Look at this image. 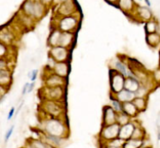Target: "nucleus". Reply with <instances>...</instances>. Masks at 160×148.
I'll list each match as a JSON object with an SVG mask.
<instances>
[{"label": "nucleus", "mask_w": 160, "mask_h": 148, "mask_svg": "<svg viewBox=\"0 0 160 148\" xmlns=\"http://www.w3.org/2000/svg\"><path fill=\"white\" fill-rule=\"evenodd\" d=\"M124 78L122 74L118 73L117 72H115V76L111 79V87L112 89L114 90L115 93H118L119 92L121 91V89L124 87Z\"/></svg>", "instance_id": "nucleus-1"}, {"label": "nucleus", "mask_w": 160, "mask_h": 148, "mask_svg": "<svg viewBox=\"0 0 160 148\" xmlns=\"http://www.w3.org/2000/svg\"><path fill=\"white\" fill-rule=\"evenodd\" d=\"M120 133V127L119 125L112 124L110 126H108L104 131H103V136L105 139L108 140H111V139L115 138V136H117L118 134Z\"/></svg>", "instance_id": "nucleus-2"}, {"label": "nucleus", "mask_w": 160, "mask_h": 148, "mask_svg": "<svg viewBox=\"0 0 160 148\" xmlns=\"http://www.w3.org/2000/svg\"><path fill=\"white\" fill-rule=\"evenodd\" d=\"M41 7L42 6L40 4H38V3H34L29 2L25 6V10H26V12H28V13L39 16L41 14V13H42V8H41Z\"/></svg>", "instance_id": "nucleus-3"}, {"label": "nucleus", "mask_w": 160, "mask_h": 148, "mask_svg": "<svg viewBox=\"0 0 160 148\" xmlns=\"http://www.w3.org/2000/svg\"><path fill=\"white\" fill-rule=\"evenodd\" d=\"M134 127L132 124H126L124 125L121 127V129L120 130V137L122 140H126L127 138H129V136H131L133 132H134Z\"/></svg>", "instance_id": "nucleus-4"}, {"label": "nucleus", "mask_w": 160, "mask_h": 148, "mask_svg": "<svg viewBox=\"0 0 160 148\" xmlns=\"http://www.w3.org/2000/svg\"><path fill=\"white\" fill-rule=\"evenodd\" d=\"M48 130H49L51 134H52L53 136H58L60 135L61 131H62V127L60 123H58L56 121H52L49 122V126L48 125Z\"/></svg>", "instance_id": "nucleus-5"}, {"label": "nucleus", "mask_w": 160, "mask_h": 148, "mask_svg": "<svg viewBox=\"0 0 160 148\" xmlns=\"http://www.w3.org/2000/svg\"><path fill=\"white\" fill-rule=\"evenodd\" d=\"M134 97H135L134 92L129 91L127 89L118 92V98H119L120 101H121V102H130V101L134 99Z\"/></svg>", "instance_id": "nucleus-6"}, {"label": "nucleus", "mask_w": 160, "mask_h": 148, "mask_svg": "<svg viewBox=\"0 0 160 148\" xmlns=\"http://www.w3.org/2000/svg\"><path fill=\"white\" fill-rule=\"evenodd\" d=\"M147 42L152 47H156L160 43V34L158 32L148 34L147 35Z\"/></svg>", "instance_id": "nucleus-7"}, {"label": "nucleus", "mask_w": 160, "mask_h": 148, "mask_svg": "<svg viewBox=\"0 0 160 148\" xmlns=\"http://www.w3.org/2000/svg\"><path fill=\"white\" fill-rule=\"evenodd\" d=\"M124 87L129 91H131L133 92L138 91V89L139 88V83L134 78H128L124 82Z\"/></svg>", "instance_id": "nucleus-8"}, {"label": "nucleus", "mask_w": 160, "mask_h": 148, "mask_svg": "<svg viewBox=\"0 0 160 148\" xmlns=\"http://www.w3.org/2000/svg\"><path fill=\"white\" fill-rule=\"evenodd\" d=\"M60 25L61 29H64V30H70V29H73L76 25V20L72 18H66L62 19Z\"/></svg>", "instance_id": "nucleus-9"}, {"label": "nucleus", "mask_w": 160, "mask_h": 148, "mask_svg": "<svg viewBox=\"0 0 160 148\" xmlns=\"http://www.w3.org/2000/svg\"><path fill=\"white\" fill-rule=\"evenodd\" d=\"M52 54L56 59L58 61H63L67 57V52L64 48L57 47L52 50Z\"/></svg>", "instance_id": "nucleus-10"}, {"label": "nucleus", "mask_w": 160, "mask_h": 148, "mask_svg": "<svg viewBox=\"0 0 160 148\" xmlns=\"http://www.w3.org/2000/svg\"><path fill=\"white\" fill-rule=\"evenodd\" d=\"M115 121V113L110 108H107V112H105V122L107 124H112Z\"/></svg>", "instance_id": "nucleus-11"}, {"label": "nucleus", "mask_w": 160, "mask_h": 148, "mask_svg": "<svg viewBox=\"0 0 160 148\" xmlns=\"http://www.w3.org/2000/svg\"><path fill=\"white\" fill-rule=\"evenodd\" d=\"M146 31L147 34H152V33H156L158 29V25L157 22L149 21L146 24Z\"/></svg>", "instance_id": "nucleus-12"}, {"label": "nucleus", "mask_w": 160, "mask_h": 148, "mask_svg": "<svg viewBox=\"0 0 160 148\" xmlns=\"http://www.w3.org/2000/svg\"><path fill=\"white\" fill-rule=\"evenodd\" d=\"M123 109H124V112H126V113H128V114L134 115L135 114V112H136L137 108L135 107L134 104H132V103H128V102H126V103L124 104Z\"/></svg>", "instance_id": "nucleus-13"}, {"label": "nucleus", "mask_w": 160, "mask_h": 148, "mask_svg": "<svg viewBox=\"0 0 160 148\" xmlns=\"http://www.w3.org/2000/svg\"><path fill=\"white\" fill-rule=\"evenodd\" d=\"M134 104L139 110H144L146 108V102L143 98H135L134 101Z\"/></svg>", "instance_id": "nucleus-14"}, {"label": "nucleus", "mask_w": 160, "mask_h": 148, "mask_svg": "<svg viewBox=\"0 0 160 148\" xmlns=\"http://www.w3.org/2000/svg\"><path fill=\"white\" fill-rule=\"evenodd\" d=\"M115 67H116V68L118 69V71H119V72H120V73L123 75V76L128 77L129 75H130L129 72H127L126 67H125V66H124V65L121 62H120V61L116 62V63H115Z\"/></svg>", "instance_id": "nucleus-15"}, {"label": "nucleus", "mask_w": 160, "mask_h": 148, "mask_svg": "<svg viewBox=\"0 0 160 148\" xmlns=\"http://www.w3.org/2000/svg\"><path fill=\"white\" fill-rule=\"evenodd\" d=\"M139 13H140L141 18L143 19H146V20H150L151 18H152V13L146 8H139Z\"/></svg>", "instance_id": "nucleus-16"}, {"label": "nucleus", "mask_w": 160, "mask_h": 148, "mask_svg": "<svg viewBox=\"0 0 160 148\" xmlns=\"http://www.w3.org/2000/svg\"><path fill=\"white\" fill-rule=\"evenodd\" d=\"M56 72H57L58 74L61 75V76H65L67 72V65L63 64V63L58 64L56 66Z\"/></svg>", "instance_id": "nucleus-17"}, {"label": "nucleus", "mask_w": 160, "mask_h": 148, "mask_svg": "<svg viewBox=\"0 0 160 148\" xmlns=\"http://www.w3.org/2000/svg\"><path fill=\"white\" fill-rule=\"evenodd\" d=\"M133 2L132 0H120V7L124 10L131 8Z\"/></svg>", "instance_id": "nucleus-18"}, {"label": "nucleus", "mask_w": 160, "mask_h": 148, "mask_svg": "<svg viewBox=\"0 0 160 148\" xmlns=\"http://www.w3.org/2000/svg\"><path fill=\"white\" fill-rule=\"evenodd\" d=\"M112 105L113 108H114V109H115V111H117V112H121L122 111V106H120V103L117 102V101H113Z\"/></svg>", "instance_id": "nucleus-19"}, {"label": "nucleus", "mask_w": 160, "mask_h": 148, "mask_svg": "<svg viewBox=\"0 0 160 148\" xmlns=\"http://www.w3.org/2000/svg\"><path fill=\"white\" fill-rule=\"evenodd\" d=\"M153 80L158 82V83H160V67L158 69H157L153 73Z\"/></svg>", "instance_id": "nucleus-20"}, {"label": "nucleus", "mask_w": 160, "mask_h": 148, "mask_svg": "<svg viewBox=\"0 0 160 148\" xmlns=\"http://www.w3.org/2000/svg\"><path fill=\"white\" fill-rule=\"evenodd\" d=\"M12 131H13V127H11L9 131H8L7 134H6V136H5V141H7L9 139V137L11 136V135H12Z\"/></svg>", "instance_id": "nucleus-21"}, {"label": "nucleus", "mask_w": 160, "mask_h": 148, "mask_svg": "<svg viewBox=\"0 0 160 148\" xmlns=\"http://www.w3.org/2000/svg\"><path fill=\"white\" fill-rule=\"evenodd\" d=\"M37 73H38V70H34V71H32V77H31V80L32 82H33L35 79H36Z\"/></svg>", "instance_id": "nucleus-22"}, {"label": "nucleus", "mask_w": 160, "mask_h": 148, "mask_svg": "<svg viewBox=\"0 0 160 148\" xmlns=\"http://www.w3.org/2000/svg\"><path fill=\"white\" fill-rule=\"evenodd\" d=\"M13 112H14V108H12L11 110H10L9 113H8V119L10 120L12 117V115H13Z\"/></svg>", "instance_id": "nucleus-23"}, {"label": "nucleus", "mask_w": 160, "mask_h": 148, "mask_svg": "<svg viewBox=\"0 0 160 148\" xmlns=\"http://www.w3.org/2000/svg\"><path fill=\"white\" fill-rule=\"evenodd\" d=\"M30 86V85H29L28 83H26L25 84V86H24V87H23V89H22V94H25V93H26V92H27V89H28V87Z\"/></svg>", "instance_id": "nucleus-24"}, {"label": "nucleus", "mask_w": 160, "mask_h": 148, "mask_svg": "<svg viewBox=\"0 0 160 148\" xmlns=\"http://www.w3.org/2000/svg\"><path fill=\"white\" fill-rule=\"evenodd\" d=\"M158 140H160V126H158Z\"/></svg>", "instance_id": "nucleus-25"}, {"label": "nucleus", "mask_w": 160, "mask_h": 148, "mask_svg": "<svg viewBox=\"0 0 160 148\" xmlns=\"http://www.w3.org/2000/svg\"><path fill=\"white\" fill-rule=\"evenodd\" d=\"M33 85H34L33 83L31 84V85H30V88L28 89V92H30L32 91V87H33Z\"/></svg>", "instance_id": "nucleus-26"}, {"label": "nucleus", "mask_w": 160, "mask_h": 148, "mask_svg": "<svg viewBox=\"0 0 160 148\" xmlns=\"http://www.w3.org/2000/svg\"><path fill=\"white\" fill-rule=\"evenodd\" d=\"M145 2H146V3L148 4V7H149V6H151V3H150V2H149V0H145Z\"/></svg>", "instance_id": "nucleus-27"}, {"label": "nucleus", "mask_w": 160, "mask_h": 148, "mask_svg": "<svg viewBox=\"0 0 160 148\" xmlns=\"http://www.w3.org/2000/svg\"><path fill=\"white\" fill-rule=\"evenodd\" d=\"M108 1H115V0H108Z\"/></svg>", "instance_id": "nucleus-28"}]
</instances>
